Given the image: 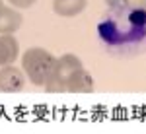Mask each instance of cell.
<instances>
[{
  "instance_id": "cell-6",
  "label": "cell",
  "mask_w": 146,
  "mask_h": 134,
  "mask_svg": "<svg viewBox=\"0 0 146 134\" xmlns=\"http://www.w3.org/2000/svg\"><path fill=\"white\" fill-rule=\"evenodd\" d=\"M23 23V18L20 12H16V8H8L4 6L0 10V33H16Z\"/></svg>"
},
{
  "instance_id": "cell-4",
  "label": "cell",
  "mask_w": 146,
  "mask_h": 134,
  "mask_svg": "<svg viewBox=\"0 0 146 134\" xmlns=\"http://www.w3.org/2000/svg\"><path fill=\"white\" fill-rule=\"evenodd\" d=\"M25 86V76L20 68L12 66H0V91L14 93V91H22Z\"/></svg>"
},
{
  "instance_id": "cell-3",
  "label": "cell",
  "mask_w": 146,
  "mask_h": 134,
  "mask_svg": "<svg viewBox=\"0 0 146 134\" xmlns=\"http://www.w3.org/2000/svg\"><path fill=\"white\" fill-rule=\"evenodd\" d=\"M82 66H84L82 60L76 55H72V53H66V55L60 56V58H55V64L51 68V72L47 76L43 88L47 91H51V93L66 91V86H68V82H70V78Z\"/></svg>"
},
{
  "instance_id": "cell-9",
  "label": "cell",
  "mask_w": 146,
  "mask_h": 134,
  "mask_svg": "<svg viewBox=\"0 0 146 134\" xmlns=\"http://www.w3.org/2000/svg\"><path fill=\"white\" fill-rule=\"evenodd\" d=\"M14 8H20V10H25V8H31L37 0H8Z\"/></svg>"
},
{
  "instance_id": "cell-8",
  "label": "cell",
  "mask_w": 146,
  "mask_h": 134,
  "mask_svg": "<svg viewBox=\"0 0 146 134\" xmlns=\"http://www.w3.org/2000/svg\"><path fill=\"white\" fill-rule=\"evenodd\" d=\"M86 4V0H53V10L62 18H74L84 12Z\"/></svg>"
},
{
  "instance_id": "cell-12",
  "label": "cell",
  "mask_w": 146,
  "mask_h": 134,
  "mask_svg": "<svg viewBox=\"0 0 146 134\" xmlns=\"http://www.w3.org/2000/svg\"><path fill=\"white\" fill-rule=\"evenodd\" d=\"M2 8H4V2H2V0H0V10H2Z\"/></svg>"
},
{
  "instance_id": "cell-7",
  "label": "cell",
  "mask_w": 146,
  "mask_h": 134,
  "mask_svg": "<svg viewBox=\"0 0 146 134\" xmlns=\"http://www.w3.org/2000/svg\"><path fill=\"white\" fill-rule=\"evenodd\" d=\"M92 89H94V78L84 66L74 72V76L70 78L66 86V91H72V93H88Z\"/></svg>"
},
{
  "instance_id": "cell-5",
  "label": "cell",
  "mask_w": 146,
  "mask_h": 134,
  "mask_svg": "<svg viewBox=\"0 0 146 134\" xmlns=\"http://www.w3.org/2000/svg\"><path fill=\"white\" fill-rule=\"evenodd\" d=\"M20 55V43L14 35L0 33V66L14 64V60Z\"/></svg>"
},
{
  "instance_id": "cell-1",
  "label": "cell",
  "mask_w": 146,
  "mask_h": 134,
  "mask_svg": "<svg viewBox=\"0 0 146 134\" xmlns=\"http://www.w3.org/2000/svg\"><path fill=\"white\" fill-rule=\"evenodd\" d=\"M98 39L107 53L121 58L146 53V8L125 2L109 6L98 22Z\"/></svg>"
},
{
  "instance_id": "cell-11",
  "label": "cell",
  "mask_w": 146,
  "mask_h": 134,
  "mask_svg": "<svg viewBox=\"0 0 146 134\" xmlns=\"http://www.w3.org/2000/svg\"><path fill=\"white\" fill-rule=\"evenodd\" d=\"M121 2H125V0H105L107 6H115V4H121Z\"/></svg>"
},
{
  "instance_id": "cell-10",
  "label": "cell",
  "mask_w": 146,
  "mask_h": 134,
  "mask_svg": "<svg viewBox=\"0 0 146 134\" xmlns=\"http://www.w3.org/2000/svg\"><path fill=\"white\" fill-rule=\"evenodd\" d=\"M125 4L135 6V8H146V0H125Z\"/></svg>"
},
{
  "instance_id": "cell-2",
  "label": "cell",
  "mask_w": 146,
  "mask_h": 134,
  "mask_svg": "<svg viewBox=\"0 0 146 134\" xmlns=\"http://www.w3.org/2000/svg\"><path fill=\"white\" fill-rule=\"evenodd\" d=\"M53 64H55V56L47 49H41V47L27 49L22 56V70L33 86H43L45 84Z\"/></svg>"
}]
</instances>
